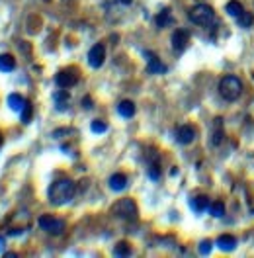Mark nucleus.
<instances>
[{
	"label": "nucleus",
	"mask_w": 254,
	"mask_h": 258,
	"mask_svg": "<svg viewBox=\"0 0 254 258\" xmlns=\"http://www.w3.org/2000/svg\"><path fill=\"white\" fill-rule=\"evenodd\" d=\"M74 194H76V186H74V182L69 180V178H63V180L53 182L49 186V192H47L49 202L53 206H63V204L71 202V200L74 198Z\"/></svg>",
	"instance_id": "nucleus-1"
},
{
	"label": "nucleus",
	"mask_w": 254,
	"mask_h": 258,
	"mask_svg": "<svg viewBox=\"0 0 254 258\" xmlns=\"http://www.w3.org/2000/svg\"><path fill=\"white\" fill-rule=\"evenodd\" d=\"M219 94L223 100L227 102H235L241 94H243V82L239 76L235 74H227L219 80Z\"/></svg>",
	"instance_id": "nucleus-2"
},
{
	"label": "nucleus",
	"mask_w": 254,
	"mask_h": 258,
	"mask_svg": "<svg viewBox=\"0 0 254 258\" xmlns=\"http://www.w3.org/2000/svg\"><path fill=\"white\" fill-rule=\"evenodd\" d=\"M111 213L123 221H135L137 215H139V209H137V204L131 200V198H123L119 202H115L111 206Z\"/></svg>",
	"instance_id": "nucleus-3"
},
{
	"label": "nucleus",
	"mask_w": 254,
	"mask_h": 258,
	"mask_svg": "<svg viewBox=\"0 0 254 258\" xmlns=\"http://www.w3.org/2000/svg\"><path fill=\"white\" fill-rule=\"evenodd\" d=\"M188 18H190L192 24L205 28V26H209V24L215 20V12H213V8H211L209 4H196V6L188 12Z\"/></svg>",
	"instance_id": "nucleus-4"
},
{
	"label": "nucleus",
	"mask_w": 254,
	"mask_h": 258,
	"mask_svg": "<svg viewBox=\"0 0 254 258\" xmlns=\"http://www.w3.org/2000/svg\"><path fill=\"white\" fill-rule=\"evenodd\" d=\"M37 223H39V227H41L45 233H49V235H61V233L65 231V223H63L61 219L53 217V215H41Z\"/></svg>",
	"instance_id": "nucleus-5"
},
{
	"label": "nucleus",
	"mask_w": 254,
	"mask_h": 258,
	"mask_svg": "<svg viewBox=\"0 0 254 258\" xmlns=\"http://www.w3.org/2000/svg\"><path fill=\"white\" fill-rule=\"evenodd\" d=\"M55 82L59 88H71L78 82V71L76 69H63L61 73H57Z\"/></svg>",
	"instance_id": "nucleus-6"
},
{
	"label": "nucleus",
	"mask_w": 254,
	"mask_h": 258,
	"mask_svg": "<svg viewBox=\"0 0 254 258\" xmlns=\"http://www.w3.org/2000/svg\"><path fill=\"white\" fill-rule=\"evenodd\" d=\"M188 43H190V32L188 30H176L174 34H172V49L176 53H182L186 47H188Z\"/></svg>",
	"instance_id": "nucleus-7"
},
{
	"label": "nucleus",
	"mask_w": 254,
	"mask_h": 258,
	"mask_svg": "<svg viewBox=\"0 0 254 258\" xmlns=\"http://www.w3.org/2000/svg\"><path fill=\"white\" fill-rule=\"evenodd\" d=\"M196 127L194 125H180L178 129H176V141L180 143V145H190V143H194V139H196Z\"/></svg>",
	"instance_id": "nucleus-8"
},
{
	"label": "nucleus",
	"mask_w": 254,
	"mask_h": 258,
	"mask_svg": "<svg viewBox=\"0 0 254 258\" xmlns=\"http://www.w3.org/2000/svg\"><path fill=\"white\" fill-rule=\"evenodd\" d=\"M106 61V47L102 43H96L90 51H88V65L92 69H100Z\"/></svg>",
	"instance_id": "nucleus-9"
},
{
	"label": "nucleus",
	"mask_w": 254,
	"mask_h": 258,
	"mask_svg": "<svg viewBox=\"0 0 254 258\" xmlns=\"http://www.w3.org/2000/svg\"><path fill=\"white\" fill-rule=\"evenodd\" d=\"M145 57H147V71L151 73V74H162V73H166V67L162 65V61L154 55V53H145Z\"/></svg>",
	"instance_id": "nucleus-10"
},
{
	"label": "nucleus",
	"mask_w": 254,
	"mask_h": 258,
	"mask_svg": "<svg viewBox=\"0 0 254 258\" xmlns=\"http://www.w3.org/2000/svg\"><path fill=\"white\" fill-rule=\"evenodd\" d=\"M223 137H225V131H223V119H221V117H215L213 127H211V139H209V143H211L213 147H217V145L223 141Z\"/></svg>",
	"instance_id": "nucleus-11"
},
{
	"label": "nucleus",
	"mask_w": 254,
	"mask_h": 258,
	"mask_svg": "<svg viewBox=\"0 0 254 258\" xmlns=\"http://www.w3.org/2000/svg\"><path fill=\"white\" fill-rule=\"evenodd\" d=\"M53 100H55V108H57L59 111H65V110H67V104L71 100V94H69L67 88H59V90L53 94Z\"/></svg>",
	"instance_id": "nucleus-12"
},
{
	"label": "nucleus",
	"mask_w": 254,
	"mask_h": 258,
	"mask_svg": "<svg viewBox=\"0 0 254 258\" xmlns=\"http://www.w3.org/2000/svg\"><path fill=\"white\" fill-rule=\"evenodd\" d=\"M109 188H111L113 192H121V190H125V188H127V176L121 174V172L111 174V176H109Z\"/></svg>",
	"instance_id": "nucleus-13"
},
{
	"label": "nucleus",
	"mask_w": 254,
	"mask_h": 258,
	"mask_svg": "<svg viewBox=\"0 0 254 258\" xmlns=\"http://www.w3.org/2000/svg\"><path fill=\"white\" fill-rule=\"evenodd\" d=\"M215 245H217L223 253H229V251H233V249L237 247V239H235L233 235H221V237H217Z\"/></svg>",
	"instance_id": "nucleus-14"
},
{
	"label": "nucleus",
	"mask_w": 254,
	"mask_h": 258,
	"mask_svg": "<svg viewBox=\"0 0 254 258\" xmlns=\"http://www.w3.org/2000/svg\"><path fill=\"white\" fill-rule=\"evenodd\" d=\"M117 113H119L121 117H125V119L133 117V115H135V104L131 102V100H123V102H119L117 104Z\"/></svg>",
	"instance_id": "nucleus-15"
},
{
	"label": "nucleus",
	"mask_w": 254,
	"mask_h": 258,
	"mask_svg": "<svg viewBox=\"0 0 254 258\" xmlns=\"http://www.w3.org/2000/svg\"><path fill=\"white\" fill-rule=\"evenodd\" d=\"M154 22H156V26H158V28H166V26H170V24L174 22L170 8H164V10H160V12H158V16L154 18Z\"/></svg>",
	"instance_id": "nucleus-16"
},
{
	"label": "nucleus",
	"mask_w": 254,
	"mask_h": 258,
	"mask_svg": "<svg viewBox=\"0 0 254 258\" xmlns=\"http://www.w3.org/2000/svg\"><path fill=\"white\" fill-rule=\"evenodd\" d=\"M190 207L196 211V213H203L205 209H209V200L207 196H196L190 200Z\"/></svg>",
	"instance_id": "nucleus-17"
},
{
	"label": "nucleus",
	"mask_w": 254,
	"mask_h": 258,
	"mask_svg": "<svg viewBox=\"0 0 254 258\" xmlns=\"http://www.w3.org/2000/svg\"><path fill=\"white\" fill-rule=\"evenodd\" d=\"M14 69H16V59L12 55H8V53L0 55V71L2 73H12Z\"/></svg>",
	"instance_id": "nucleus-18"
},
{
	"label": "nucleus",
	"mask_w": 254,
	"mask_h": 258,
	"mask_svg": "<svg viewBox=\"0 0 254 258\" xmlns=\"http://www.w3.org/2000/svg\"><path fill=\"white\" fill-rule=\"evenodd\" d=\"M225 12H227V16H231V18H239V16L245 12V8H243V4H241L239 0H231V2L225 6Z\"/></svg>",
	"instance_id": "nucleus-19"
},
{
	"label": "nucleus",
	"mask_w": 254,
	"mask_h": 258,
	"mask_svg": "<svg viewBox=\"0 0 254 258\" xmlns=\"http://www.w3.org/2000/svg\"><path fill=\"white\" fill-rule=\"evenodd\" d=\"M147 174H149L151 180H158L160 178V164H158V156L156 155H152V160L147 166Z\"/></svg>",
	"instance_id": "nucleus-20"
},
{
	"label": "nucleus",
	"mask_w": 254,
	"mask_h": 258,
	"mask_svg": "<svg viewBox=\"0 0 254 258\" xmlns=\"http://www.w3.org/2000/svg\"><path fill=\"white\" fill-rule=\"evenodd\" d=\"M24 104H26V100H24L20 94H10V96H8V106H10L14 111H22Z\"/></svg>",
	"instance_id": "nucleus-21"
},
{
	"label": "nucleus",
	"mask_w": 254,
	"mask_h": 258,
	"mask_svg": "<svg viewBox=\"0 0 254 258\" xmlns=\"http://www.w3.org/2000/svg\"><path fill=\"white\" fill-rule=\"evenodd\" d=\"M129 255H131V247H129V243L121 241V243H117V245L113 247V257H129Z\"/></svg>",
	"instance_id": "nucleus-22"
},
{
	"label": "nucleus",
	"mask_w": 254,
	"mask_h": 258,
	"mask_svg": "<svg viewBox=\"0 0 254 258\" xmlns=\"http://www.w3.org/2000/svg\"><path fill=\"white\" fill-rule=\"evenodd\" d=\"M209 215H211V217H223V215H225V204H223V202H213V204H209Z\"/></svg>",
	"instance_id": "nucleus-23"
},
{
	"label": "nucleus",
	"mask_w": 254,
	"mask_h": 258,
	"mask_svg": "<svg viewBox=\"0 0 254 258\" xmlns=\"http://www.w3.org/2000/svg\"><path fill=\"white\" fill-rule=\"evenodd\" d=\"M20 113H22V121H24V123H30L32 117H34V106H32V102L26 100V104H24V108H22Z\"/></svg>",
	"instance_id": "nucleus-24"
},
{
	"label": "nucleus",
	"mask_w": 254,
	"mask_h": 258,
	"mask_svg": "<svg viewBox=\"0 0 254 258\" xmlns=\"http://www.w3.org/2000/svg\"><path fill=\"white\" fill-rule=\"evenodd\" d=\"M237 22H239V26H241V28H253L254 16L253 14H249V12H243V14L237 18Z\"/></svg>",
	"instance_id": "nucleus-25"
},
{
	"label": "nucleus",
	"mask_w": 254,
	"mask_h": 258,
	"mask_svg": "<svg viewBox=\"0 0 254 258\" xmlns=\"http://www.w3.org/2000/svg\"><path fill=\"white\" fill-rule=\"evenodd\" d=\"M90 129H92L94 133H104V131L108 129V123H106V121H100V119H94L92 125H90Z\"/></svg>",
	"instance_id": "nucleus-26"
},
{
	"label": "nucleus",
	"mask_w": 254,
	"mask_h": 258,
	"mask_svg": "<svg viewBox=\"0 0 254 258\" xmlns=\"http://www.w3.org/2000/svg\"><path fill=\"white\" fill-rule=\"evenodd\" d=\"M211 247H213L211 241H202V245H200V253H202V255H209V253H211Z\"/></svg>",
	"instance_id": "nucleus-27"
},
{
	"label": "nucleus",
	"mask_w": 254,
	"mask_h": 258,
	"mask_svg": "<svg viewBox=\"0 0 254 258\" xmlns=\"http://www.w3.org/2000/svg\"><path fill=\"white\" fill-rule=\"evenodd\" d=\"M82 108H84V110H92V108H94L90 96H84V98H82Z\"/></svg>",
	"instance_id": "nucleus-28"
},
{
	"label": "nucleus",
	"mask_w": 254,
	"mask_h": 258,
	"mask_svg": "<svg viewBox=\"0 0 254 258\" xmlns=\"http://www.w3.org/2000/svg\"><path fill=\"white\" fill-rule=\"evenodd\" d=\"M119 2H121V4H125V6H129V4L133 2V0H119Z\"/></svg>",
	"instance_id": "nucleus-29"
},
{
	"label": "nucleus",
	"mask_w": 254,
	"mask_h": 258,
	"mask_svg": "<svg viewBox=\"0 0 254 258\" xmlns=\"http://www.w3.org/2000/svg\"><path fill=\"white\" fill-rule=\"evenodd\" d=\"M2 249H4V239L0 237V253H2Z\"/></svg>",
	"instance_id": "nucleus-30"
},
{
	"label": "nucleus",
	"mask_w": 254,
	"mask_h": 258,
	"mask_svg": "<svg viewBox=\"0 0 254 258\" xmlns=\"http://www.w3.org/2000/svg\"><path fill=\"white\" fill-rule=\"evenodd\" d=\"M0 145H2V135H0Z\"/></svg>",
	"instance_id": "nucleus-31"
}]
</instances>
